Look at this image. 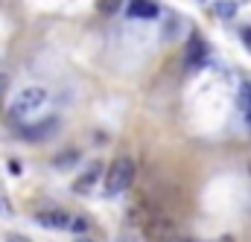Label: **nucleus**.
<instances>
[{"mask_svg": "<svg viewBox=\"0 0 251 242\" xmlns=\"http://www.w3.org/2000/svg\"><path fill=\"white\" fill-rule=\"evenodd\" d=\"M240 108H243L246 120L251 122V85H246V82H243V88H240Z\"/></svg>", "mask_w": 251, "mask_h": 242, "instance_id": "nucleus-10", "label": "nucleus"}, {"mask_svg": "<svg viewBox=\"0 0 251 242\" xmlns=\"http://www.w3.org/2000/svg\"><path fill=\"white\" fill-rule=\"evenodd\" d=\"M97 6H100L102 15H117V9L123 6V0H97Z\"/></svg>", "mask_w": 251, "mask_h": 242, "instance_id": "nucleus-12", "label": "nucleus"}, {"mask_svg": "<svg viewBox=\"0 0 251 242\" xmlns=\"http://www.w3.org/2000/svg\"><path fill=\"white\" fill-rule=\"evenodd\" d=\"M6 88H9V76H3V73H0V99H3V94H6Z\"/></svg>", "mask_w": 251, "mask_h": 242, "instance_id": "nucleus-16", "label": "nucleus"}, {"mask_svg": "<svg viewBox=\"0 0 251 242\" xmlns=\"http://www.w3.org/2000/svg\"><path fill=\"white\" fill-rule=\"evenodd\" d=\"M143 234H146V240L149 242H170L178 237V225H176V219H170V216H152L149 219V225L143 228Z\"/></svg>", "mask_w": 251, "mask_h": 242, "instance_id": "nucleus-3", "label": "nucleus"}, {"mask_svg": "<svg viewBox=\"0 0 251 242\" xmlns=\"http://www.w3.org/2000/svg\"><path fill=\"white\" fill-rule=\"evenodd\" d=\"M6 242H32V240H26V237H21V234H6Z\"/></svg>", "mask_w": 251, "mask_h": 242, "instance_id": "nucleus-15", "label": "nucleus"}, {"mask_svg": "<svg viewBox=\"0 0 251 242\" xmlns=\"http://www.w3.org/2000/svg\"><path fill=\"white\" fill-rule=\"evenodd\" d=\"M204 53H207L204 41H201L199 35H193V38H190V44H187V61H190V64H196V61L204 59Z\"/></svg>", "mask_w": 251, "mask_h": 242, "instance_id": "nucleus-9", "label": "nucleus"}, {"mask_svg": "<svg viewBox=\"0 0 251 242\" xmlns=\"http://www.w3.org/2000/svg\"><path fill=\"white\" fill-rule=\"evenodd\" d=\"M76 158H79V155H76V152H62V158H56V161H53V164H56V167H70V164H73V161H76Z\"/></svg>", "mask_w": 251, "mask_h": 242, "instance_id": "nucleus-13", "label": "nucleus"}, {"mask_svg": "<svg viewBox=\"0 0 251 242\" xmlns=\"http://www.w3.org/2000/svg\"><path fill=\"white\" fill-rule=\"evenodd\" d=\"M131 181H134V161L120 155L108 167V172H105V195H120V193H126L131 187Z\"/></svg>", "mask_w": 251, "mask_h": 242, "instance_id": "nucleus-1", "label": "nucleus"}, {"mask_svg": "<svg viewBox=\"0 0 251 242\" xmlns=\"http://www.w3.org/2000/svg\"><path fill=\"white\" fill-rule=\"evenodd\" d=\"M213 242H234V237H219V240H213Z\"/></svg>", "mask_w": 251, "mask_h": 242, "instance_id": "nucleus-18", "label": "nucleus"}, {"mask_svg": "<svg viewBox=\"0 0 251 242\" xmlns=\"http://www.w3.org/2000/svg\"><path fill=\"white\" fill-rule=\"evenodd\" d=\"M161 9L155 0H131L128 3V18H158Z\"/></svg>", "mask_w": 251, "mask_h": 242, "instance_id": "nucleus-7", "label": "nucleus"}, {"mask_svg": "<svg viewBox=\"0 0 251 242\" xmlns=\"http://www.w3.org/2000/svg\"><path fill=\"white\" fill-rule=\"evenodd\" d=\"M70 231L79 237V234H85L88 231V219H70Z\"/></svg>", "mask_w": 251, "mask_h": 242, "instance_id": "nucleus-14", "label": "nucleus"}, {"mask_svg": "<svg viewBox=\"0 0 251 242\" xmlns=\"http://www.w3.org/2000/svg\"><path fill=\"white\" fill-rule=\"evenodd\" d=\"M35 222L44 228H56V231L70 228V216L64 210H41V213H35Z\"/></svg>", "mask_w": 251, "mask_h": 242, "instance_id": "nucleus-5", "label": "nucleus"}, {"mask_svg": "<svg viewBox=\"0 0 251 242\" xmlns=\"http://www.w3.org/2000/svg\"><path fill=\"white\" fill-rule=\"evenodd\" d=\"M100 175H102V167H100V164H91V167H88V172H82V175H79V181L73 184V190H76V193H91V187L97 184Z\"/></svg>", "mask_w": 251, "mask_h": 242, "instance_id": "nucleus-8", "label": "nucleus"}, {"mask_svg": "<svg viewBox=\"0 0 251 242\" xmlns=\"http://www.w3.org/2000/svg\"><path fill=\"white\" fill-rule=\"evenodd\" d=\"M59 128V120L56 117H50V120L38 122V125H29V128H24V140H47V137H53V131Z\"/></svg>", "mask_w": 251, "mask_h": 242, "instance_id": "nucleus-6", "label": "nucleus"}, {"mask_svg": "<svg viewBox=\"0 0 251 242\" xmlns=\"http://www.w3.org/2000/svg\"><path fill=\"white\" fill-rule=\"evenodd\" d=\"M152 216H158V213H155L149 204H143V201H140V204H134V207L126 213V225H128V228H146Z\"/></svg>", "mask_w": 251, "mask_h": 242, "instance_id": "nucleus-4", "label": "nucleus"}, {"mask_svg": "<svg viewBox=\"0 0 251 242\" xmlns=\"http://www.w3.org/2000/svg\"><path fill=\"white\" fill-rule=\"evenodd\" d=\"M243 38H246V44L251 47V29H243Z\"/></svg>", "mask_w": 251, "mask_h": 242, "instance_id": "nucleus-17", "label": "nucleus"}, {"mask_svg": "<svg viewBox=\"0 0 251 242\" xmlns=\"http://www.w3.org/2000/svg\"><path fill=\"white\" fill-rule=\"evenodd\" d=\"M44 99H47V91L44 88H26V91H21L18 94V99L12 102V108H9V114L15 117V120H24V117H29V114H35L41 105H44Z\"/></svg>", "mask_w": 251, "mask_h": 242, "instance_id": "nucleus-2", "label": "nucleus"}, {"mask_svg": "<svg viewBox=\"0 0 251 242\" xmlns=\"http://www.w3.org/2000/svg\"><path fill=\"white\" fill-rule=\"evenodd\" d=\"M79 242H94V240H85V237H79Z\"/></svg>", "mask_w": 251, "mask_h": 242, "instance_id": "nucleus-20", "label": "nucleus"}, {"mask_svg": "<svg viewBox=\"0 0 251 242\" xmlns=\"http://www.w3.org/2000/svg\"><path fill=\"white\" fill-rule=\"evenodd\" d=\"M213 12H216L219 18H231V15L237 12V3H234V0H216V3H213Z\"/></svg>", "mask_w": 251, "mask_h": 242, "instance_id": "nucleus-11", "label": "nucleus"}, {"mask_svg": "<svg viewBox=\"0 0 251 242\" xmlns=\"http://www.w3.org/2000/svg\"><path fill=\"white\" fill-rule=\"evenodd\" d=\"M170 242H193V240H187V237H176V240H170Z\"/></svg>", "mask_w": 251, "mask_h": 242, "instance_id": "nucleus-19", "label": "nucleus"}]
</instances>
